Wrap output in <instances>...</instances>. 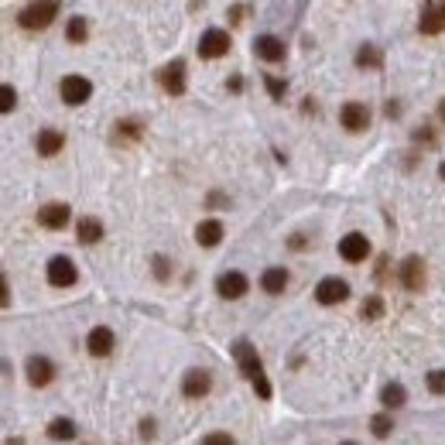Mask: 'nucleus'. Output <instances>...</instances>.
Returning <instances> with one entry per match:
<instances>
[{"label": "nucleus", "instance_id": "f257e3e1", "mask_svg": "<svg viewBox=\"0 0 445 445\" xmlns=\"http://www.w3.org/2000/svg\"><path fill=\"white\" fill-rule=\"evenodd\" d=\"M233 360H236V367H240V373L254 384L257 397L267 401V397H271V384H267V377H264V363H261V356H257V349H254L247 340H240V342H233Z\"/></svg>", "mask_w": 445, "mask_h": 445}, {"label": "nucleus", "instance_id": "f03ea898", "mask_svg": "<svg viewBox=\"0 0 445 445\" xmlns=\"http://www.w3.org/2000/svg\"><path fill=\"white\" fill-rule=\"evenodd\" d=\"M58 18V0H38V4H31V7H25L21 11V27H27V31H41V27H49Z\"/></svg>", "mask_w": 445, "mask_h": 445}, {"label": "nucleus", "instance_id": "7ed1b4c3", "mask_svg": "<svg viewBox=\"0 0 445 445\" xmlns=\"http://www.w3.org/2000/svg\"><path fill=\"white\" fill-rule=\"evenodd\" d=\"M346 298H349V285L342 278H322L315 285V302L318 305H340Z\"/></svg>", "mask_w": 445, "mask_h": 445}, {"label": "nucleus", "instance_id": "20e7f679", "mask_svg": "<svg viewBox=\"0 0 445 445\" xmlns=\"http://www.w3.org/2000/svg\"><path fill=\"white\" fill-rule=\"evenodd\" d=\"M58 93H62V100L69 106H79L86 103L89 96H93V82L86 76H65L62 79V86H58Z\"/></svg>", "mask_w": 445, "mask_h": 445}, {"label": "nucleus", "instance_id": "39448f33", "mask_svg": "<svg viewBox=\"0 0 445 445\" xmlns=\"http://www.w3.org/2000/svg\"><path fill=\"white\" fill-rule=\"evenodd\" d=\"M340 257L346 264H363L370 257V240L363 233H346L340 240Z\"/></svg>", "mask_w": 445, "mask_h": 445}, {"label": "nucleus", "instance_id": "423d86ee", "mask_svg": "<svg viewBox=\"0 0 445 445\" xmlns=\"http://www.w3.org/2000/svg\"><path fill=\"white\" fill-rule=\"evenodd\" d=\"M230 52V34L219 31V27H209L202 38H199V55L202 58H223Z\"/></svg>", "mask_w": 445, "mask_h": 445}, {"label": "nucleus", "instance_id": "0eeeda50", "mask_svg": "<svg viewBox=\"0 0 445 445\" xmlns=\"http://www.w3.org/2000/svg\"><path fill=\"white\" fill-rule=\"evenodd\" d=\"M76 264L69 261V257H52L49 261V285L55 288H72L76 285Z\"/></svg>", "mask_w": 445, "mask_h": 445}, {"label": "nucleus", "instance_id": "6e6552de", "mask_svg": "<svg viewBox=\"0 0 445 445\" xmlns=\"http://www.w3.org/2000/svg\"><path fill=\"white\" fill-rule=\"evenodd\" d=\"M27 380H31V387H49L55 380V363L49 356H27Z\"/></svg>", "mask_w": 445, "mask_h": 445}, {"label": "nucleus", "instance_id": "1a4fd4ad", "mask_svg": "<svg viewBox=\"0 0 445 445\" xmlns=\"http://www.w3.org/2000/svg\"><path fill=\"white\" fill-rule=\"evenodd\" d=\"M421 34H439L445 31V0H428L421 11Z\"/></svg>", "mask_w": 445, "mask_h": 445}, {"label": "nucleus", "instance_id": "9d476101", "mask_svg": "<svg viewBox=\"0 0 445 445\" xmlns=\"http://www.w3.org/2000/svg\"><path fill=\"white\" fill-rule=\"evenodd\" d=\"M340 124L346 127V131H353V134L367 131V127H370V110L363 103H346L340 110Z\"/></svg>", "mask_w": 445, "mask_h": 445}, {"label": "nucleus", "instance_id": "9b49d317", "mask_svg": "<svg viewBox=\"0 0 445 445\" xmlns=\"http://www.w3.org/2000/svg\"><path fill=\"white\" fill-rule=\"evenodd\" d=\"M216 291H219V298L236 302V298H243V295H247V278H243L240 271H226V274H219Z\"/></svg>", "mask_w": 445, "mask_h": 445}, {"label": "nucleus", "instance_id": "f8f14e48", "mask_svg": "<svg viewBox=\"0 0 445 445\" xmlns=\"http://www.w3.org/2000/svg\"><path fill=\"white\" fill-rule=\"evenodd\" d=\"M397 278H401V285H404L408 291H421V288H425V264H421V257H408V261L401 264Z\"/></svg>", "mask_w": 445, "mask_h": 445}, {"label": "nucleus", "instance_id": "ddd939ff", "mask_svg": "<svg viewBox=\"0 0 445 445\" xmlns=\"http://www.w3.org/2000/svg\"><path fill=\"white\" fill-rule=\"evenodd\" d=\"M161 86H165V93H172V96H182L185 93V62L182 58H175L172 65L161 69Z\"/></svg>", "mask_w": 445, "mask_h": 445}, {"label": "nucleus", "instance_id": "4468645a", "mask_svg": "<svg viewBox=\"0 0 445 445\" xmlns=\"http://www.w3.org/2000/svg\"><path fill=\"white\" fill-rule=\"evenodd\" d=\"M69 216H72V209H69V206H62V202H52V206L38 209V223H41L45 230H65Z\"/></svg>", "mask_w": 445, "mask_h": 445}, {"label": "nucleus", "instance_id": "2eb2a0df", "mask_svg": "<svg viewBox=\"0 0 445 445\" xmlns=\"http://www.w3.org/2000/svg\"><path fill=\"white\" fill-rule=\"evenodd\" d=\"M212 387V377L206 373V370H188L182 380V394L185 397H206Z\"/></svg>", "mask_w": 445, "mask_h": 445}, {"label": "nucleus", "instance_id": "dca6fc26", "mask_svg": "<svg viewBox=\"0 0 445 445\" xmlns=\"http://www.w3.org/2000/svg\"><path fill=\"white\" fill-rule=\"evenodd\" d=\"M254 52H257V58H264V62H281V58H285V41L274 38V34H261V38L254 41Z\"/></svg>", "mask_w": 445, "mask_h": 445}, {"label": "nucleus", "instance_id": "f3484780", "mask_svg": "<svg viewBox=\"0 0 445 445\" xmlns=\"http://www.w3.org/2000/svg\"><path fill=\"white\" fill-rule=\"evenodd\" d=\"M86 349H89L93 356H110V353H113V333H110L106 325H96V329L89 333V340H86Z\"/></svg>", "mask_w": 445, "mask_h": 445}, {"label": "nucleus", "instance_id": "a211bd4d", "mask_svg": "<svg viewBox=\"0 0 445 445\" xmlns=\"http://www.w3.org/2000/svg\"><path fill=\"white\" fill-rule=\"evenodd\" d=\"M288 271H285V267H267V271H264L261 274V288L267 291V295H281V291L288 288Z\"/></svg>", "mask_w": 445, "mask_h": 445}, {"label": "nucleus", "instance_id": "6ab92c4d", "mask_svg": "<svg viewBox=\"0 0 445 445\" xmlns=\"http://www.w3.org/2000/svg\"><path fill=\"white\" fill-rule=\"evenodd\" d=\"M34 144H38V155H41V157H55L58 151H62L65 137H62L58 131H52V127H49V131L38 134V141H34Z\"/></svg>", "mask_w": 445, "mask_h": 445}, {"label": "nucleus", "instance_id": "aec40b11", "mask_svg": "<svg viewBox=\"0 0 445 445\" xmlns=\"http://www.w3.org/2000/svg\"><path fill=\"white\" fill-rule=\"evenodd\" d=\"M195 240H199V247H216V243L223 240V223H216V219H206V223H199V230H195Z\"/></svg>", "mask_w": 445, "mask_h": 445}, {"label": "nucleus", "instance_id": "412c9836", "mask_svg": "<svg viewBox=\"0 0 445 445\" xmlns=\"http://www.w3.org/2000/svg\"><path fill=\"white\" fill-rule=\"evenodd\" d=\"M76 233H79V243H96V240L103 236V223L93 219V216H86V219H79Z\"/></svg>", "mask_w": 445, "mask_h": 445}, {"label": "nucleus", "instance_id": "4be33fe9", "mask_svg": "<svg viewBox=\"0 0 445 445\" xmlns=\"http://www.w3.org/2000/svg\"><path fill=\"white\" fill-rule=\"evenodd\" d=\"M404 401H408V391H404L401 384H387V387L380 391V404H384V408H401Z\"/></svg>", "mask_w": 445, "mask_h": 445}, {"label": "nucleus", "instance_id": "5701e85b", "mask_svg": "<svg viewBox=\"0 0 445 445\" xmlns=\"http://www.w3.org/2000/svg\"><path fill=\"white\" fill-rule=\"evenodd\" d=\"M49 435L52 439H58V442H65V439H76V425L69 418H55L52 425H49Z\"/></svg>", "mask_w": 445, "mask_h": 445}, {"label": "nucleus", "instance_id": "b1692460", "mask_svg": "<svg viewBox=\"0 0 445 445\" xmlns=\"http://www.w3.org/2000/svg\"><path fill=\"white\" fill-rule=\"evenodd\" d=\"M86 34H89V25H86V18H72V21L65 25V38H69L72 45H82V41H86Z\"/></svg>", "mask_w": 445, "mask_h": 445}, {"label": "nucleus", "instance_id": "393cba45", "mask_svg": "<svg viewBox=\"0 0 445 445\" xmlns=\"http://www.w3.org/2000/svg\"><path fill=\"white\" fill-rule=\"evenodd\" d=\"M356 65H363V69H377V65H380V52H377L373 45H363V49L356 52Z\"/></svg>", "mask_w": 445, "mask_h": 445}, {"label": "nucleus", "instance_id": "a878e982", "mask_svg": "<svg viewBox=\"0 0 445 445\" xmlns=\"http://www.w3.org/2000/svg\"><path fill=\"white\" fill-rule=\"evenodd\" d=\"M391 428H394L391 415H377V418L370 421V432H373L377 439H387V435H391Z\"/></svg>", "mask_w": 445, "mask_h": 445}, {"label": "nucleus", "instance_id": "bb28decb", "mask_svg": "<svg viewBox=\"0 0 445 445\" xmlns=\"http://www.w3.org/2000/svg\"><path fill=\"white\" fill-rule=\"evenodd\" d=\"M18 106V93H14V86H0V113H11Z\"/></svg>", "mask_w": 445, "mask_h": 445}, {"label": "nucleus", "instance_id": "cd10ccee", "mask_svg": "<svg viewBox=\"0 0 445 445\" xmlns=\"http://www.w3.org/2000/svg\"><path fill=\"white\" fill-rule=\"evenodd\" d=\"M380 315H384V302L373 295V298H367V302H363V318H367V322H373V318H380Z\"/></svg>", "mask_w": 445, "mask_h": 445}, {"label": "nucleus", "instance_id": "c85d7f7f", "mask_svg": "<svg viewBox=\"0 0 445 445\" xmlns=\"http://www.w3.org/2000/svg\"><path fill=\"white\" fill-rule=\"evenodd\" d=\"M264 86H267V93H271L274 100H285V89H288V86H285L281 79H274V76H264Z\"/></svg>", "mask_w": 445, "mask_h": 445}, {"label": "nucleus", "instance_id": "c756f323", "mask_svg": "<svg viewBox=\"0 0 445 445\" xmlns=\"http://www.w3.org/2000/svg\"><path fill=\"white\" fill-rule=\"evenodd\" d=\"M428 391L445 394V370H432V373H428Z\"/></svg>", "mask_w": 445, "mask_h": 445}, {"label": "nucleus", "instance_id": "7c9ffc66", "mask_svg": "<svg viewBox=\"0 0 445 445\" xmlns=\"http://www.w3.org/2000/svg\"><path fill=\"white\" fill-rule=\"evenodd\" d=\"M120 137L137 141V137H141V124H127V120H124V124H117V141H120Z\"/></svg>", "mask_w": 445, "mask_h": 445}, {"label": "nucleus", "instance_id": "2f4dec72", "mask_svg": "<svg viewBox=\"0 0 445 445\" xmlns=\"http://www.w3.org/2000/svg\"><path fill=\"white\" fill-rule=\"evenodd\" d=\"M168 274H172L168 261H165V257H155V278L157 281H168Z\"/></svg>", "mask_w": 445, "mask_h": 445}, {"label": "nucleus", "instance_id": "473e14b6", "mask_svg": "<svg viewBox=\"0 0 445 445\" xmlns=\"http://www.w3.org/2000/svg\"><path fill=\"white\" fill-rule=\"evenodd\" d=\"M202 442L206 445H233V439H230V435H206Z\"/></svg>", "mask_w": 445, "mask_h": 445}, {"label": "nucleus", "instance_id": "72a5a7b5", "mask_svg": "<svg viewBox=\"0 0 445 445\" xmlns=\"http://www.w3.org/2000/svg\"><path fill=\"white\" fill-rule=\"evenodd\" d=\"M7 305H11V291H7V281L0 274V309H7Z\"/></svg>", "mask_w": 445, "mask_h": 445}, {"label": "nucleus", "instance_id": "f704fd0d", "mask_svg": "<svg viewBox=\"0 0 445 445\" xmlns=\"http://www.w3.org/2000/svg\"><path fill=\"white\" fill-rule=\"evenodd\" d=\"M155 435V421H141V439H151Z\"/></svg>", "mask_w": 445, "mask_h": 445}, {"label": "nucleus", "instance_id": "c9c22d12", "mask_svg": "<svg viewBox=\"0 0 445 445\" xmlns=\"http://www.w3.org/2000/svg\"><path fill=\"white\" fill-rule=\"evenodd\" d=\"M226 86H230L233 93H240V89H243V79H240V76H233V79H230V82H226Z\"/></svg>", "mask_w": 445, "mask_h": 445}, {"label": "nucleus", "instance_id": "e433bc0d", "mask_svg": "<svg viewBox=\"0 0 445 445\" xmlns=\"http://www.w3.org/2000/svg\"><path fill=\"white\" fill-rule=\"evenodd\" d=\"M439 117H442V120H445V100H442V103H439Z\"/></svg>", "mask_w": 445, "mask_h": 445}, {"label": "nucleus", "instance_id": "4c0bfd02", "mask_svg": "<svg viewBox=\"0 0 445 445\" xmlns=\"http://www.w3.org/2000/svg\"><path fill=\"white\" fill-rule=\"evenodd\" d=\"M439 179H442V182H445V165H439Z\"/></svg>", "mask_w": 445, "mask_h": 445}]
</instances>
